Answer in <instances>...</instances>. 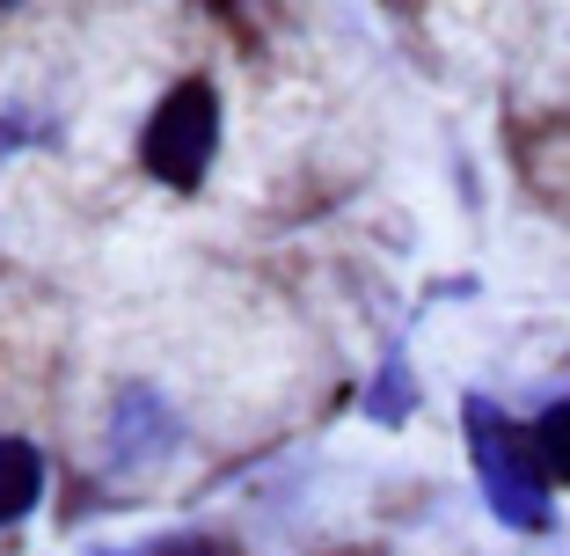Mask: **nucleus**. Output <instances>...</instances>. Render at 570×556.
I'll return each mask as SVG.
<instances>
[{
  "mask_svg": "<svg viewBox=\"0 0 570 556\" xmlns=\"http://www.w3.org/2000/svg\"><path fill=\"white\" fill-rule=\"evenodd\" d=\"M461 425H469V461H475V484H483L490 513L504 527H527V535H549L556 527V506H549V476H541L534 447L498 403L469 396L461 403Z\"/></svg>",
  "mask_w": 570,
  "mask_h": 556,
  "instance_id": "1",
  "label": "nucleus"
},
{
  "mask_svg": "<svg viewBox=\"0 0 570 556\" xmlns=\"http://www.w3.org/2000/svg\"><path fill=\"white\" fill-rule=\"evenodd\" d=\"M139 154H147V176L168 191H198L205 169L219 154V96L213 81H176L161 103H154L147 133H139Z\"/></svg>",
  "mask_w": 570,
  "mask_h": 556,
  "instance_id": "2",
  "label": "nucleus"
},
{
  "mask_svg": "<svg viewBox=\"0 0 570 556\" xmlns=\"http://www.w3.org/2000/svg\"><path fill=\"white\" fill-rule=\"evenodd\" d=\"M37 498H45V455L30 439H0V527H16Z\"/></svg>",
  "mask_w": 570,
  "mask_h": 556,
  "instance_id": "3",
  "label": "nucleus"
},
{
  "mask_svg": "<svg viewBox=\"0 0 570 556\" xmlns=\"http://www.w3.org/2000/svg\"><path fill=\"white\" fill-rule=\"evenodd\" d=\"M527 447H534V461H541L549 484H570V396L549 403L534 425H527Z\"/></svg>",
  "mask_w": 570,
  "mask_h": 556,
  "instance_id": "4",
  "label": "nucleus"
},
{
  "mask_svg": "<svg viewBox=\"0 0 570 556\" xmlns=\"http://www.w3.org/2000/svg\"><path fill=\"white\" fill-rule=\"evenodd\" d=\"M147 556H219V549H213L205 535H168V542H154Z\"/></svg>",
  "mask_w": 570,
  "mask_h": 556,
  "instance_id": "5",
  "label": "nucleus"
}]
</instances>
